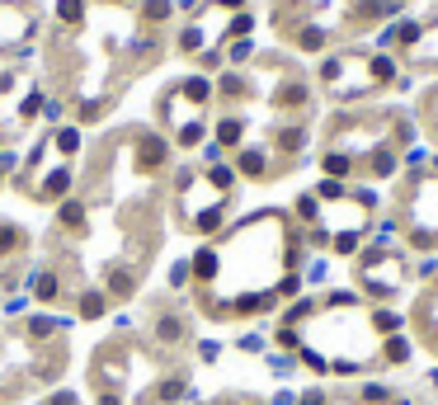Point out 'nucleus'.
I'll return each instance as SVG.
<instances>
[{
  "label": "nucleus",
  "instance_id": "nucleus-9",
  "mask_svg": "<svg viewBox=\"0 0 438 405\" xmlns=\"http://www.w3.org/2000/svg\"><path fill=\"white\" fill-rule=\"evenodd\" d=\"M174 90L184 94V104H193V109H198V113H203L207 104L217 99V90H212V80H207V76H184V80H179V85H174Z\"/></svg>",
  "mask_w": 438,
  "mask_h": 405
},
{
  "label": "nucleus",
  "instance_id": "nucleus-34",
  "mask_svg": "<svg viewBox=\"0 0 438 405\" xmlns=\"http://www.w3.org/2000/svg\"><path fill=\"white\" fill-rule=\"evenodd\" d=\"M94 405H123V396H118V391H99V401Z\"/></svg>",
  "mask_w": 438,
  "mask_h": 405
},
{
  "label": "nucleus",
  "instance_id": "nucleus-35",
  "mask_svg": "<svg viewBox=\"0 0 438 405\" xmlns=\"http://www.w3.org/2000/svg\"><path fill=\"white\" fill-rule=\"evenodd\" d=\"M424 387H429V391H438V363L429 368V373H424Z\"/></svg>",
  "mask_w": 438,
  "mask_h": 405
},
{
  "label": "nucleus",
  "instance_id": "nucleus-12",
  "mask_svg": "<svg viewBox=\"0 0 438 405\" xmlns=\"http://www.w3.org/2000/svg\"><path fill=\"white\" fill-rule=\"evenodd\" d=\"M212 90H217V99H226V104H240V99L250 94V76H240V71H221V76L212 80Z\"/></svg>",
  "mask_w": 438,
  "mask_h": 405
},
{
  "label": "nucleus",
  "instance_id": "nucleus-19",
  "mask_svg": "<svg viewBox=\"0 0 438 405\" xmlns=\"http://www.w3.org/2000/svg\"><path fill=\"white\" fill-rule=\"evenodd\" d=\"M170 15H174V0H141V24L160 29V24H170Z\"/></svg>",
  "mask_w": 438,
  "mask_h": 405
},
{
  "label": "nucleus",
  "instance_id": "nucleus-21",
  "mask_svg": "<svg viewBox=\"0 0 438 405\" xmlns=\"http://www.w3.org/2000/svg\"><path fill=\"white\" fill-rule=\"evenodd\" d=\"M392 396H396V391L387 387V382H363V387L354 391V401H359V405H392Z\"/></svg>",
  "mask_w": 438,
  "mask_h": 405
},
{
  "label": "nucleus",
  "instance_id": "nucleus-29",
  "mask_svg": "<svg viewBox=\"0 0 438 405\" xmlns=\"http://www.w3.org/2000/svg\"><path fill=\"white\" fill-rule=\"evenodd\" d=\"M29 302H33V297H10V302H5V311H10V316H24V311H29Z\"/></svg>",
  "mask_w": 438,
  "mask_h": 405
},
{
  "label": "nucleus",
  "instance_id": "nucleus-17",
  "mask_svg": "<svg viewBox=\"0 0 438 405\" xmlns=\"http://www.w3.org/2000/svg\"><path fill=\"white\" fill-rule=\"evenodd\" d=\"M85 217H90V207H85L80 198H62V207H57L62 231H80V226H85Z\"/></svg>",
  "mask_w": 438,
  "mask_h": 405
},
{
  "label": "nucleus",
  "instance_id": "nucleus-7",
  "mask_svg": "<svg viewBox=\"0 0 438 405\" xmlns=\"http://www.w3.org/2000/svg\"><path fill=\"white\" fill-rule=\"evenodd\" d=\"M410 359H415V344H410V335H387V340H382V373L410 368Z\"/></svg>",
  "mask_w": 438,
  "mask_h": 405
},
{
  "label": "nucleus",
  "instance_id": "nucleus-13",
  "mask_svg": "<svg viewBox=\"0 0 438 405\" xmlns=\"http://www.w3.org/2000/svg\"><path fill=\"white\" fill-rule=\"evenodd\" d=\"M104 292H109V302H127V297L137 292V274L132 269H109V278H104Z\"/></svg>",
  "mask_w": 438,
  "mask_h": 405
},
{
  "label": "nucleus",
  "instance_id": "nucleus-11",
  "mask_svg": "<svg viewBox=\"0 0 438 405\" xmlns=\"http://www.w3.org/2000/svg\"><path fill=\"white\" fill-rule=\"evenodd\" d=\"M29 292H33V302H57V297H62L57 269H33L29 274Z\"/></svg>",
  "mask_w": 438,
  "mask_h": 405
},
{
  "label": "nucleus",
  "instance_id": "nucleus-16",
  "mask_svg": "<svg viewBox=\"0 0 438 405\" xmlns=\"http://www.w3.org/2000/svg\"><path fill=\"white\" fill-rule=\"evenodd\" d=\"M66 326H71V321H57V316H47V311H33L29 321H24V330H29L33 340H52V335H62Z\"/></svg>",
  "mask_w": 438,
  "mask_h": 405
},
{
  "label": "nucleus",
  "instance_id": "nucleus-33",
  "mask_svg": "<svg viewBox=\"0 0 438 405\" xmlns=\"http://www.w3.org/2000/svg\"><path fill=\"white\" fill-rule=\"evenodd\" d=\"M212 5H217V10H236V15H240V10H245L250 0H212Z\"/></svg>",
  "mask_w": 438,
  "mask_h": 405
},
{
  "label": "nucleus",
  "instance_id": "nucleus-18",
  "mask_svg": "<svg viewBox=\"0 0 438 405\" xmlns=\"http://www.w3.org/2000/svg\"><path fill=\"white\" fill-rule=\"evenodd\" d=\"M203 179H207V188H217V193H226V198H231V193H236V179H240V174H236V165H207Z\"/></svg>",
  "mask_w": 438,
  "mask_h": 405
},
{
  "label": "nucleus",
  "instance_id": "nucleus-23",
  "mask_svg": "<svg viewBox=\"0 0 438 405\" xmlns=\"http://www.w3.org/2000/svg\"><path fill=\"white\" fill-rule=\"evenodd\" d=\"M52 146H57L62 156H76L80 151V127H57V132H52Z\"/></svg>",
  "mask_w": 438,
  "mask_h": 405
},
{
  "label": "nucleus",
  "instance_id": "nucleus-20",
  "mask_svg": "<svg viewBox=\"0 0 438 405\" xmlns=\"http://www.w3.org/2000/svg\"><path fill=\"white\" fill-rule=\"evenodd\" d=\"M24 245H29V236L19 231L15 221H0V259H10V255H19Z\"/></svg>",
  "mask_w": 438,
  "mask_h": 405
},
{
  "label": "nucleus",
  "instance_id": "nucleus-24",
  "mask_svg": "<svg viewBox=\"0 0 438 405\" xmlns=\"http://www.w3.org/2000/svg\"><path fill=\"white\" fill-rule=\"evenodd\" d=\"M57 19L62 24H80L85 19V0H57Z\"/></svg>",
  "mask_w": 438,
  "mask_h": 405
},
{
  "label": "nucleus",
  "instance_id": "nucleus-22",
  "mask_svg": "<svg viewBox=\"0 0 438 405\" xmlns=\"http://www.w3.org/2000/svg\"><path fill=\"white\" fill-rule=\"evenodd\" d=\"M221 52H226V62L231 66H245L255 57V43L250 38H231V43H221Z\"/></svg>",
  "mask_w": 438,
  "mask_h": 405
},
{
  "label": "nucleus",
  "instance_id": "nucleus-5",
  "mask_svg": "<svg viewBox=\"0 0 438 405\" xmlns=\"http://www.w3.org/2000/svg\"><path fill=\"white\" fill-rule=\"evenodd\" d=\"M269 146H240L236 151V174H245V179H269L273 174V165H269Z\"/></svg>",
  "mask_w": 438,
  "mask_h": 405
},
{
  "label": "nucleus",
  "instance_id": "nucleus-28",
  "mask_svg": "<svg viewBox=\"0 0 438 405\" xmlns=\"http://www.w3.org/2000/svg\"><path fill=\"white\" fill-rule=\"evenodd\" d=\"M198 359H203V363H217L221 359V344L217 340H198Z\"/></svg>",
  "mask_w": 438,
  "mask_h": 405
},
{
  "label": "nucleus",
  "instance_id": "nucleus-15",
  "mask_svg": "<svg viewBox=\"0 0 438 405\" xmlns=\"http://www.w3.org/2000/svg\"><path fill=\"white\" fill-rule=\"evenodd\" d=\"M104 311H109V292L90 288V292H80V297H76V316H80V321H99Z\"/></svg>",
  "mask_w": 438,
  "mask_h": 405
},
{
  "label": "nucleus",
  "instance_id": "nucleus-14",
  "mask_svg": "<svg viewBox=\"0 0 438 405\" xmlns=\"http://www.w3.org/2000/svg\"><path fill=\"white\" fill-rule=\"evenodd\" d=\"M174 47H179L184 57H198V52L207 47V29H203V19L184 24V29H179V38H174Z\"/></svg>",
  "mask_w": 438,
  "mask_h": 405
},
{
  "label": "nucleus",
  "instance_id": "nucleus-1",
  "mask_svg": "<svg viewBox=\"0 0 438 405\" xmlns=\"http://www.w3.org/2000/svg\"><path fill=\"white\" fill-rule=\"evenodd\" d=\"M33 29H38V15H29V10H19V5H5V0H0V47L29 43Z\"/></svg>",
  "mask_w": 438,
  "mask_h": 405
},
{
  "label": "nucleus",
  "instance_id": "nucleus-6",
  "mask_svg": "<svg viewBox=\"0 0 438 405\" xmlns=\"http://www.w3.org/2000/svg\"><path fill=\"white\" fill-rule=\"evenodd\" d=\"M212 141H217L221 151H240L245 146V118L240 113H221L217 127H212Z\"/></svg>",
  "mask_w": 438,
  "mask_h": 405
},
{
  "label": "nucleus",
  "instance_id": "nucleus-26",
  "mask_svg": "<svg viewBox=\"0 0 438 405\" xmlns=\"http://www.w3.org/2000/svg\"><path fill=\"white\" fill-rule=\"evenodd\" d=\"M193 283V269H188V259H174V269H170V288H188Z\"/></svg>",
  "mask_w": 438,
  "mask_h": 405
},
{
  "label": "nucleus",
  "instance_id": "nucleus-31",
  "mask_svg": "<svg viewBox=\"0 0 438 405\" xmlns=\"http://www.w3.org/2000/svg\"><path fill=\"white\" fill-rule=\"evenodd\" d=\"M269 405H297V391H273V401Z\"/></svg>",
  "mask_w": 438,
  "mask_h": 405
},
{
  "label": "nucleus",
  "instance_id": "nucleus-2",
  "mask_svg": "<svg viewBox=\"0 0 438 405\" xmlns=\"http://www.w3.org/2000/svg\"><path fill=\"white\" fill-rule=\"evenodd\" d=\"M151 340H156L160 349H179V344L188 340V316H179V311H160L156 321H151Z\"/></svg>",
  "mask_w": 438,
  "mask_h": 405
},
{
  "label": "nucleus",
  "instance_id": "nucleus-27",
  "mask_svg": "<svg viewBox=\"0 0 438 405\" xmlns=\"http://www.w3.org/2000/svg\"><path fill=\"white\" fill-rule=\"evenodd\" d=\"M297 405H330V391H326V387H307V391L297 396Z\"/></svg>",
  "mask_w": 438,
  "mask_h": 405
},
{
  "label": "nucleus",
  "instance_id": "nucleus-3",
  "mask_svg": "<svg viewBox=\"0 0 438 405\" xmlns=\"http://www.w3.org/2000/svg\"><path fill=\"white\" fill-rule=\"evenodd\" d=\"M66 188H71V165H52L43 179H33L29 193H33L38 202H62V198H66Z\"/></svg>",
  "mask_w": 438,
  "mask_h": 405
},
{
  "label": "nucleus",
  "instance_id": "nucleus-30",
  "mask_svg": "<svg viewBox=\"0 0 438 405\" xmlns=\"http://www.w3.org/2000/svg\"><path fill=\"white\" fill-rule=\"evenodd\" d=\"M47 405H80L76 391H57V396H47Z\"/></svg>",
  "mask_w": 438,
  "mask_h": 405
},
{
  "label": "nucleus",
  "instance_id": "nucleus-4",
  "mask_svg": "<svg viewBox=\"0 0 438 405\" xmlns=\"http://www.w3.org/2000/svg\"><path fill=\"white\" fill-rule=\"evenodd\" d=\"M179 401H198V391L188 387V377L170 373V377H160L156 387H151V405H179Z\"/></svg>",
  "mask_w": 438,
  "mask_h": 405
},
{
  "label": "nucleus",
  "instance_id": "nucleus-32",
  "mask_svg": "<svg viewBox=\"0 0 438 405\" xmlns=\"http://www.w3.org/2000/svg\"><path fill=\"white\" fill-rule=\"evenodd\" d=\"M174 10H184V15H198V10H203V0H174Z\"/></svg>",
  "mask_w": 438,
  "mask_h": 405
},
{
  "label": "nucleus",
  "instance_id": "nucleus-8",
  "mask_svg": "<svg viewBox=\"0 0 438 405\" xmlns=\"http://www.w3.org/2000/svg\"><path fill=\"white\" fill-rule=\"evenodd\" d=\"M302 146H307V123H283L278 132H273V151L288 156V165L302 156Z\"/></svg>",
  "mask_w": 438,
  "mask_h": 405
},
{
  "label": "nucleus",
  "instance_id": "nucleus-36",
  "mask_svg": "<svg viewBox=\"0 0 438 405\" xmlns=\"http://www.w3.org/2000/svg\"><path fill=\"white\" fill-rule=\"evenodd\" d=\"M0 184H5V165H0Z\"/></svg>",
  "mask_w": 438,
  "mask_h": 405
},
{
  "label": "nucleus",
  "instance_id": "nucleus-38",
  "mask_svg": "<svg viewBox=\"0 0 438 405\" xmlns=\"http://www.w3.org/2000/svg\"><path fill=\"white\" fill-rule=\"evenodd\" d=\"M0 141H5V137H0Z\"/></svg>",
  "mask_w": 438,
  "mask_h": 405
},
{
  "label": "nucleus",
  "instance_id": "nucleus-37",
  "mask_svg": "<svg viewBox=\"0 0 438 405\" xmlns=\"http://www.w3.org/2000/svg\"><path fill=\"white\" fill-rule=\"evenodd\" d=\"M255 405H269V401H255Z\"/></svg>",
  "mask_w": 438,
  "mask_h": 405
},
{
  "label": "nucleus",
  "instance_id": "nucleus-25",
  "mask_svg": "<svg viewBox=\"0 0 438 405\" xmlns=\"http://www.w3.org/2000/svg\"><path fill=\"white\" fill-rule=\"evenodd\" d=\"M236 349H240V354H269V340L259 335V330H250V335L236 340Z\"/></svg>",
  "mask_w": 438,
  "mask_h": 405
},
{
  "label": "nucleus",
  "instance_id": "nucleus-10",
  "mask_svg": "<svg viewBox=\"0 0 438 405\" xmlns=\"http://www.w3.org/2000/svg\"><path fill=\"white\" fill-rule=\"evenodd\" d=\"M137 146H141V170H160V165H165V160H170V141L165 137H151V132H141L137 137Z\"/></svg>",
  "mask_w": 438,
  "mask_h": 405
}]
</instances>
